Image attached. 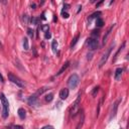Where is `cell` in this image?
Segmentation results:
<instances>
[{"label": "cell", "mask_w": 129, "mask_h": 129, "mask_svg": "<svg viewBox=\"0 0 129 129\" xmlns=\"http://www.w3.org/2000/svg\"><path fill=\"white\" fill-rule=\"evenodd\" d=\"M13 129H23V127L20 126V125H14V126H13Z\"/></svg>", "instance_id": "cell-31"}, {"label": "cell", "mask_w": 129, "mask_h": 129, "mask_svg": "<svg viewBox=\"0 0 129 129\" xmlns=\"http://www.w3.org/2000/svg\"><path fill=\"white\" fill-rule=\"evenodd\" d=\"M42 129H53V128L52 127H44Z\"/></svg>", "instance_id": "cell-35"}, {"label": "cell", "mask_w": 129, "mask_h": 129, "mask_svg": "<svg viewBox=\"0 0 129 129\" xmlns=\"http://www.w3.org/2000/svg\"><path fill=\"white\" fill-rule=\"evenodd\" d=\"M28 104L30 106H35L37 104V96L33 95V96H30L28 98Z\"/></svg>", "instance_id": "cell-9"}, {"label": "cell", "mask_w": 129, "mask_h": 129, "mask_svg": "<svg viewBox=\"0 0 129 129\" xmlns=\"http://www.w3.org/2000/svg\"><path fill=\"white\" fill-rule=\"evenodd\" d=\"M45 37H46L47 39H48V38H50V37H51V34L49 33V31H47V32H46V35H45Z\"/></svg>", "instance_id": "cell-28"}, {"label": "cell", "mask_w": 129, "mask_h": 129, "mask_svg": "<svg viewBox=\"0 0 129 129\" xmlns=\"http://www.w3.org/2000/svg\"><path fill=\"white\" fill-rule=\"evenodd\" d=\"M27 34H28L31 38H33V36H34V31H33V29L28 28V29H27Z\"/></svg>", "instance_id": "cell-23"}, {"label": "cell", "mask_w": 129, "mask_h": 129, "mask_svg": "<svg viewBox=\"0 0 129 129\" xmlns=\"http://www.w3.org/2000/svg\"><path fill=\"white\" fill-rule=\"evenodd\" d=\"M8 79H9V81L11 82V83H13L14 85H16L17 87H19V88H24V83H23V81H21L18 77H16L15 75H13L12 73H9V74H8Z\"/></svg>", "instance_id": "cell-4"}, {"label": "cell", "mask_w": 129, "mask_h": 129, "mask_svg": "<svg viewBox=\"0 0 129 129\" xmlns=\"http://www.w3.org/2000/svg\"><path fill=\"white\" fill-rule=\"evenodd\" d=\"M121 102V99H118L114 104H113V107H112V111H111V114H110V120L112 119L113 117L116 116V113H117V109H118V106H119V103Z\"/></svg>", "instance_id": "cell-7"}, {"label": "cell", "mask_w": 129, "mask_h": 129, "mask_svg": "<svg viewBox=\"0 0 129 129\" xmlns=\"http://www.w3.org/2000/svg\"><path fill=\"white\" fill-rule=\"evenodd\" d=\"M122 72H123L122 68H118V69H116V71H115V75H114V78H115L116 81H118V80H119V79L121 78Z\"/></svg>", "instance_id": "cell-10"}, {"label": "cell", "mask_w": 129, "mask_h": 129, "mask_svg": "<svg viewBox=\"0 0 129 129\" xmlns=\"http://www.w3.org/2000/svg\"><path fill=\"white\" fill-rule=\"evenodd\" d=\"M87 45H88V48H89L91 50L96 49L97 48H98V46H99L98 40H97V38H95V37H90V38H88Z\"/></svg>", "instance_id": "cell-6"}, {"label": "cell", "mask_w": 129, "mask_h": 129, "mask_svg": "<svg viewBox=\"0 0 129 129\" xmlns=\"http://www.w3.org/2000/svg\"><path fill=\"white\" fill-rule=\"evenodd\" d=\"M96 25L98 27H102L104 25V20L101 17H98V18H97V20H96Z\"/></svg>", "instance_id": "cell-17"}, {"label": "cell", "mask_w": 129, "mask_h": 129, "mask_svg": "<svg viewBox=\"0 0 129 129\" xmlns=\"http://www.w3.org/2000/svg\"><path fill=\"white\" fill-rule=\"evenodd\" d=\"M125 45H126V42L124 41V42H123V44H122V46H121V47H120L119 48H118V50L116 51V53H115V56H114V59H113V62H115V61H116V59H117V56H118V55H119V52H120V51H121V50H122V49H123V48H125Z\"/></svg>", "instance_id": "cell-14"}, {"label": "cell", "mask_w": 129, "mask_h": 129, "mask_svg": "<svg viewBox=\"0 0 129 129\" xmlns=\"http://www.w3.org/2000/svg\"><path fill=\"white\" fill-rule=\"evenodd\" d=\"M99 15H101V12L100 11H97V12H95V13H93L91 16H90V19H89V21H91L93 18H95V17H97L98 18L99 17Z\"/></svg>", "instance_id": "cell-20"}, {"label": "cell", "mask_w": 129, "mask_h": 129, "mask_svg": "<svg viewBox=\"0 0 129 129\" xmlns=\"http://www.w3.org/2000/svg\"><path fill=\"white\" fill-rule=\"evenodd\" d=\"M0 100H1V103H2V107H3V112H2V117L4 118H7L8 117V114H9V103H8V100L6 99V97L3 93L0 94Z\"/></svg>", "instance_id": "cell-1"}, {"label": "cell", "mask_w": 129, "mask_h": 129, "mask_svg": "<svg viewBox=\"0 0 129 129\" xmlns=\"http://www.w3.org/2000/svg\"><path fill=\"white\" fill-rule=\"evenodd\" d=\"M23 48H24V50H28L29 49V42H28L27 37L23 38Z\"/></svg>", "instance_id": "cell-16"}, {"label": "cell", "mask_w": 129, "mask_h": 129, "mask_svg": "<svg viewBox=\"0 0 129 129\" xmlns=\"http://www.w3.org/2000/svg\"><path fill=\"white\" fill-rule=\"evenodd\" d=\"M69 66H70V62H66V64H63V67L61 68V70L57 73V76H60V75H62L64 71H66V70L68 69V67H69Z\"/></svg>", "instance_id": "cell-11"}, {"label": "cell", "mask_w": 129, "mask_h": 129, "mask_svg": "<svg viewBox=\"0 0 129 129\" xmlns=\"http://www.w3.org/2000/svg\"><path fill=\"white\" fill-rule=\"evenodd\" d=\"M18 116H19L20 119H22V120L26 117V112H25V110L23 108H19L18 109Z\"/></svg>", "instance_id": "cell-13"}, {"label": "cell", "mask_w": 129, "mask_h": 129, "mask_svg": "<svg viewBox=\"0 0 129 129\" xmlns=\"http://www.w3.org/2000/svg\"><path fill=\"white\" fill-rule=\"evenodd\" d=\"M35 7H36V5H35L34 3H32V4H31V8H32V9H35Z\"/></svg>", "instance_id": "cell-33"}, {"label": "cell", "mask_w": 129, "mask_h": 129, "mask_svg": "<svg viewBox=\"0 0 129 129\" xmlns=\"http://www.w3.org/2000/svg\"><path fill=\"white\" fill-rule=\"evenodd\" d=\"M49 88H48V87H44V88H41V89H39L38 91H37V93L35 94L36 96H38V95H41V94H44L46 91H48Z\"/></svg>", "instance_id": "cell-19"}, {"label": "cell", "mask_w": 129, "mask_h": 129, "mask_svg": "<svg viewBox=\"0 0 129 129\" xmlns=\"http://www.w3.org/2000/svg\"><path fill=\"white\" fill-rule=\"evenodd\" d=\"M0 82H1V83H3V82H4V79H3V77H2L1 73H0Z\"/></svg>", "instance_id": "cell-32"}, {"label": "cell", "mask_w": 129, "mask_h": 129, "mask_svg": "<svg viewBox=\"0 0 129 129\" xmlns=\"http://www.w3.org/2000/svg\"><path fill=\"white\" fill-rule=\"evenodd\" d=\"M51 48H52V50L55 51V52L57 51V48H58V42H57V40H53V41H52Z\"/></svg>", "instance_id": "cell-22"}, {"label": "cell", "mask_w": 129, "mask_h": 129, "mask_svg": "<svg viewBox=\"0 0 129 129\" xmlns=\"http://www.w3.org/2000/svg\"><path fill=\"white\" fill-rule=\"evenodd\" d=\"M115 25L113 24L112 26H110L109 27V29L108 30H107V32H106V34L104 35V37H103V45H105V42L107 41V38H108V36L110 35V33H111V31H112V29H113V27H114Z\"/></svg>", "instance_id": "cell-12"}, {"label": "cell", "mask_w": 129, "mask_h": 129, "mask_svg": "<svg viewBox=\"0 0 129 129\" xmlns=\"http://www.w3.org/2000/svg\"><path fill=\"white\" fill-rule=\"evenodd\" d=\"M62 15L64 18H69V16H70L68 12H64V11H62Z\"/></svg>", "instance_id": "cell-27"}, {"label": "cell", "mask_w": 129, "mask_h": 129, "mask_svg": "<svg viewBox=\"0 0 129 129\" xmlns=\"http://www.w3.org/2000/svg\"><path fill=\"white\" fill-rule=\"evenodd\" d=\"M100 33H99V30H93L92 31V35H97L98 36Z\"/></svg>", "instance_id": "cell-29"}, {"label": "cell", "mask_w": 129, "mask_h": 129, "mask_svg": "<svg viewBox=\"0 0 129 129\" xmlns=\"http://www.w3.org/2000/svg\"><path fill=\"white\" fill-rule=\"evenodd\" d=\"M69 89H67V88H64V89H62L61 91H60V98L62 99V100H66L68 97H69Z\"/></svg>", "instance_id": "cell-8"}, {"label": "cell", "mask_w": 129, "mask_h": 129, "mask_svg": "<svg viewBox=\"0 0 129 129\" xmlns=\"http://www.w3.org/2000/svg\"><path fill=\"white\" fill-rule=\"evenodd\" d=\"M80 83V77L78 76L77 74H73L70 76V78L68 79V85L71 89H75L77 88V86Z\"/></svg>", "instance_id": "cell-3"}, {"label": "cell", "mask_w": 129, "mask_h": 129, "mask_svg": "<svg viewBox=\"0 0 129 129\" xmlns=\"http://www.w3.org/2000/svg\"><path fill=\"white\" fill-rule=\"evenodd\" d=\"M83 123H84V114H82V119H81V122L78 124V126H77V128H76V129H80V127H82Z\"/></svg>", "instance_id": "cell-25"}, {"label": "cell", "mask_w": 129, "mask_h": 129, "mask_svg": "<svg viewBox=\"0 0 129 129\" xmlns=\"http://www.w3.org/2000/svg\"><path fill=\"white\" fill-rule=\"evenodd\" d=\"M22 22L24 24H28V16L26 14H23L22 15Z\"/></svg>", "instance_id": "cell-24"}, {"label": "cell", "mask_w": 129, "mask_h": 129, "mask_svg": "<svg viewBox=\"0 0 129 129\" xmlns=\"http://www.w3.org/2000/svg\"><path fill=\"white\" fill-rule=\"evenodd\" d=\"M45 99L47 102H51L52 99H53V94L52 93H49V94H47L46 97H45Z\"/></svg>", "instance_id": "cell-18"}, {"label": "cell", "mask_w": 129, "mask_h": 129, "mask_svg": "<svg viewBox=\"0 0 129 129\" xmlns=\"http://www.w3.org/2000/svg\"><path fill=\"white\" fill-rule=\"evenodd\" d=\"M98 92H99V86H97V87H95V88L93 89V91H92V96H93V97H96L97 94H98Z\"/></svg>", "instance_id": "cell-21"}, {"label": "cell", "mask_w": 129, "mask_h": 129, "mask_svg": "<svg viewBox=\"0 0 129 129\" xmlns=\"http://www.w3.org/2000/svg\"><path fill=\"white\" fill-rule=\"evenodd\" d=\"M41 28L45 30V32L48 31V25H44V26H41Z\"/></svg>", "instance_id": "cell-30"}, {"label": "cell", "mask_w": 129, "mask_h": 129, "mask_svg": "<svg viewBox=\"0 0 129 129\" xmlns=\"http://www.w3.org/2000/svg\"><path fill=\"white\" fill-rule=\"evenodd\" d=\"M30 21H31V23H32V24H35V25H36V24H37V21H38V20H37L36 18H34V17H32V18L30 19Z\"/></svg>", "instance_id": "cell-26"}, {"label": "cell", "mask_w": 129, "mask_h": 129, "mask_svg": "<svg viewBox=\"0 0 129 129\" xmlns=\"http://www.w3.org/2000/svg\"><path fill=\"white\" fill-rule=\"evenodd\" d=\"M113 47H114V44L111 45V46L108 48V49L106 50L105 53H103V56H102V58H101V60H100V63H99V68H102L104 64H106L107 60H108V58H109V56H110V53H111V50H112Z\"/></svg>", "instance_id": "cell-5"}, {"label": "cell", "mask_w": 129, "mask_h": 129, "mask_svg": "<svg viewBox=\"0 0 129 129\" xmlns=\"http://www.w3.org/2000/svg\"><path fill=\"white\" fill-rule=\"evenodd\" d=\"M80 105H81V94L78 95L76 101H75L74 104H73V107H72V109H71V114H70V117H71V118H72V117L74 118L75 116L78 114V112H79V110H80Z\"/></svg>", "instance_id": "cell-2"}, {"label": "cell", "mask_w": 129, "mask_h": 129, "mask_svg": "<svg viewBox=\"0 0 129 129\" xmlns=\"http://www.w3.org/2000/svg\"><path fill=\"white\" fill-rule=\"evenodd\" d=\"M79 38H80V34H79V33H78L77 35H75V37H74L73 40H72V44H71V48H73L75 46H76V44L78 42Z\"/></svg>", "instance_id": "cell-15"}, {"label": "cell", "mask_w": 129, "mask_h": 129, "mask_svg": "<svg viewBox=\"0 0 129 129\" xmlns=\"http://www.w3.org/2000/svg\"><path fill=\"white\" fill-rule=\"evenodd\" d=\"M102 3H103V1H100L99 3H97V7H99V6H100V5L102 4Z\"/></svg>", "instance_id": "cell-34"}]
</instances>
